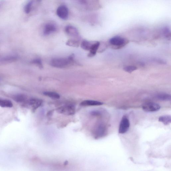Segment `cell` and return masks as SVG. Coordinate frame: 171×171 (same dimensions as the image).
Listing matches in <instances>:
<instances>
[{
	"label": "cell",
	"instance_id": "cell-16",
	"mask_svg": "<svg viewBox=\"0 0 171 171\" xmlns=\"http://www.w3.org/2000/svg\"><path fill=\"white\" fill-rule=\"evenodd\" d=\"M0 106L2 107L11 108L13 106V104L9 100L0 99Z\"/></svg>",
	"mask_w": 171,
	"mask_h": 171
},
{
	"label": "cell",
	"instance_id": "cell-1",
	"mask_svg": "<svg viewBox=\"0 0 171 171\" xmlns=\"http://www.w3.org/2000/svg\"><path fill=\"white\" fill-rule=\"evenodd\" d=\"M74 56L72 55L67 58H55L51 61V66L57 68H65L71 64L74 61Z\"/></svg>",
	"mask_w": 171,
	"mask_h": 171
},
{
	"label": "cell",
	"instance_id": "cell-22",
	"mask_svg": "<svg viewBox=\"0 0 171 171\" xmlns=\"http://www.w3.org/2000/svg\"><path fill=\"white\" fill-rule=\"evenodd\" d=\"M14 99L17 102H22L25 100L26 98L23 95H18L15 96L14 98Z\"/></svg>",
	"mask_w": 171,
	"mask_h": 171
},
{
	"label": "cell",
	"instance_id": "cell-13",
	"mask_svg": "<svg viewBox=\"0 0 171 171\" xmlns=\"http://www.w3.org/2000/svg\"><path fill=\"white\" fill-rule=\"evenodd\" d=\"M42 103L41 100L32 99H30L28 102V103L32 108L34 109H36L41 106Z\"/></svg>",
	"mask_w": 171,
	"mask_h": 171
},
{
	"label": "cell",
	"instance_id": "cell-3",
	"mask_svg": "<svg viewBox=\"0 0 171 171\" xmlns=\"http://www.w3.org/2000/svg\"><path fill=\"white\" fill-rule=\"evenodd\" d=\"M107 128L106 125L104 123L98 124L94 130L93 136L96 139H99L106 135Z\"/></svg>",
	"mask_w": 171,
	"mask_h": 171
},
{
	"label": "cell",
	"instance_id": "cell-10",
	"mask_svg": "<svg viewBox=\"0 0 171 171\" xmlns=\"http://www.w3.org/2000/svg\"><path fill=\"white\" fill-rule=\"evenodd\" d=\"M18 58V56L16 55L0 57V65L13 62L17 60Z\"/></svg>",
	"mask_w": 171,
	"mask_h": 171
},
{
	"label": "cell",
	"instance_id": "cell-2",
	"mask_svg": "<svg viewBox=\"0 0 171 171\" xmlns=\"http://www.w3.org/2000/svg\"><path fill=\"white\" fill-rule=\"evenodd\" d=\"M109 43L113 48L118 49L123 48L128 44L129 40L119 36H116L110 39Z\"/></svg>",
	"mask_w": 171,
	"mask_h": 171
},
{
	"label": "cell",
	"instance_id": "cell-5",
	"mask_svg": "<svg viewBox=\"0 0 171 171\" xmlns=\"http://www.w3.org/2000/svg\"><path fill=\"white\" fill-rule=\"evenodd\" d=\"M130 123L128 118L124 116L120 122L119 129V133L123 134L127 132L130 127Z\"/></svg>",
	"mask_w": 171,
	"mask_h": 171
},
{
	"label": "cell",
	"instance_id": "cell-4",
	"mask_svg": "<svg viewBox=\"0 0 171 171\" xmlns=\"http://www.w3.org/2000/svg\"><path fill=\"white\" fill-rule=\"evenodd\" d=\"M57 111L60 113L67 115H74L75 113V108L74 106L68 105L63 106L57 109Z\"/></svg>",
	"mask_w": 171,
	"mask_h": 171
},
{
	"label": "cell",
	"instance_id": "cell-19",
	"mask_svg": "<svg viewBox=\"0 0 171 171\" xmlns=\"http://www.w3.org/2000/svg\"><path fill=\"white\" fill-rule=\"evenodd\" d=\"M34 1H30L27 2L24 7V11L27 14H29L31 11L33 6Z\"/></svg>",
	"mask_w": 171,
	"mask_h": 171
},
{
	"label": "cell",
	"instance_id": "cell-7",
	"mask_svg": "<svg viewBox=\"0 0 171 171\" xmlns=\"http://www.w3.org/2000/svg\"><path fill=\"white\" fill-rule=\"evenodd\" d=\"M56 14L60 18L66 20L68 19L69 15L68 8L66 6H60L57 9Z\"/></svg>",
	"mask_w": 171,
	"mask_h": 171
},
{
	"label": "cell",
	"instance_id": "cell-6",
	"mask_svg": "<svg viewBox=\"0 0 171 171\" xmlns=\"http://www.w3.org/2000/svg\"><path fill=\"white\" fill-rule=\"evenodd\" d=\"M144 111L147 112L158 111L161 108L160 105L154 103H148L144 104L142 107Z\"/></svg>",
	"mask_w": 171,
	"mask_h": 171
},
{
	"label": "cell",
	"instance_id": "cell-15",
	"mask_svg": "<svg viewBox=\"0 0 171 171\" xmlns=\"http://www.w3.org/2000/svg\"><path fill=\"white\" fill-rule=\"evenodd\" d=\"M159 121L165 125H169L171 123V116L169 115L161 116L159 119Z\"/></svg>",
	"mask_w": 171,
	"mask_h": 171
},
{
	"label": "cell",
	"instance_id": "cell-21",
	"mask_svg": "<svg viewBox=\"0 0 171 171\" xmlns=\"http://www.w3.org/2000/svg\"><path fill=\"white\" fill-rule=\"evenodd\" d=\"M162 32L165 38L168 40L170 39L171 33L169 27H165L163 29Z\"/></svg>",
	"mask_w": 171,
	"mask_h": 171
},
{
	"label": "cell",
	"instance_id": "cell-9",
	"mask_svg": "<svg viewBox=\"0 0 171 171\" xmlns=\"http://www.w3.org/2000/svg\"><path fill=\"white\" fill-rule=\"evenodd\" d=\"M56 30L57 27L54 23H48L44 26L43 33L44 35H48L55 32Z\"/></svg>",
	"mask_w": 171,
	"mask_h": 171
},
{
	"label": "cell",
	"instance_id": "cell-12",
	"mask_svg": "<svg viewBox=\"0 0 171 171\" xmlns=\"http://www.w3.org/2000/svg\"><path fill=\"white\" fill-rule=\"evenodd\" d=\"M103 104V103L101 102L92 100H85L81 103V105L83 106H95L102 105Z\"/></svg>",
	"mask_w": 171,
	"mask_h": 171
},
{
	"label": "cell",
	"instance_id": "cell-20",
	"mask_svg": "<svg viewBox=\"0 0 171 171\" xmlns=\"http://www.w3.org/2000/svg\"><path fill=\"white\" fill-rule=\"evenodd\" d=\"M79 42L78 40L74 39L69 40H68V41L66 43L67 45L75 47H79Z\"/></svg>",
	"mask_w": 171,
	"mask_h": 171
},
{
	"label": "cell",
	"instance_id": "cell-11",
	"mask_svg": "<svg viewBox=\"0 0 171 171\" xmlns=\"http://www.w3.org/2000/svg\"><path fill=\"white\" fill-rule=\"evenodd\" d=\"M100 43L99 42H95L93 43L89 53L88 56L89 57L94 56L99 48Z\"/></svg>",
	"mask_w": 171,
	"mask_h": 171
},
{
	"label": "cell",
	"instance_id": "cell-8",
	"mask_svg": "<svg viewBox=\"0 0 171 171\" xmlns=\"http://www.w3.org/2000/svg\"><path fill=\"white\" fill-rule=\"evenodd\" d=\"M65 32L69 36L76 39H78L79 37V31L77 28L74 26H68L65 27Z\"/></svg>",
	"mask_w": 171,
	"mask_h": 171
},
{
	"label": "cell",
	"instance_id": "cell-17",
	"mask_svg": "<svg viewBox=\"0 0 171 171\" xmlns=\"http://www.w3.org/2000/svg\"><path fill=\"white\" fill-rule=\"evenodd\" d=\"M43 94L50 98L53 99H58L60 98V96L58 93L51 91L44 92Z\"/></svg>",
	"mask_w": 171,
	"mask_h": 171
},
{
	"label": "cell",
	"instance_id": "cell-18",
	"mask_svg": "<svg viewBox=\"0 0 171 171\" xmlns=\"http://www.w3.org/2000/svg\"><path fill=\"white\" fill-rule=\"evenodd\" d=\"M93 43L87 41V40H84L81 43V47L84 50L89 51Z\"/></svg>",
	"mask_w": 171,
	"mask_h": 171
},
{
	"label": "cell",
	"instance_id": "cell-25",
	"mask_svg": "<svg viewBox=\"0 0 171 171\" xmlns=\"http://www.w3.org/2000/svg\"><path fill=\"white\" fill-rule=\"evenodd\" d=\"M3 1H0V8H1L2 5H3Z\"/></svg>",
	"mask_w": 171,
	"mask_h": 171
},
{
	"label": "cell",
	"instance_id": "cell-23",
	"mask_svg": "<svg viewBox=\"0 0 171 171\" xmlns=\"http://www.w3.org/2000/svg\"><path fill=\"white\" fill-rule=\"evenodd\" d=\"M137 68L135 66H126L124 68V70L126 72L131 73L134 71L136 70Z\"/></svg>",
	"mask_w": 171,
	"mask_h": 171
},
{
	"label": "cell",
	"instance_id": "cell-14",
	"mask_svg": "<svg viewBox=\"0 0 171 171\" xmlns=\"http://www.w3.org/2000/svg\"><path fill=\"white\" fill-rule=\"evenodd\" d=\"M156 98L158 100L162 101H170L171 99L170 95L165 93L158 94Z\"/></svg>",
	"mask_w": 171,
	"mask_h": 171
},
{
	"label": "cell",
	"instance_id": "cell-24",
	"mask_svg": "<svg viewBox=\"0 0 171 171\" xmlns=\"http://www.w3.org/2000/svg\"><path fill=\"white\" fill-rule=\"evenodd\" d=\"M31 63L37 65L40 68H42L43 67L42 60L40 59H34L32 61Z\"/></svg>",
	"mask_w": 171,
	"mask_h": 171
}]
</instances>
